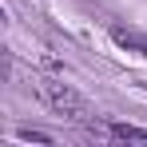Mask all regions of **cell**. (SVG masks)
I'll list each match as a JSON object with an SVG mask.
<instances>
[{"instance_id": "obj_1", "label": "cell", "mask_w": 147, "mask_h": 147, "mask_svg": "<svg viewBox=\"0 0 147 147\" xmlns=\"http://www.w3.org/2000/svg\"><path fill=\"white\" fill-rule=\"evenodd\" d=\"M36 92H40V99L48 103L56 115H64V119H72V123L92 119V107H88V99L80 96L76 88L60 84V80H36Z\"/></svg>"}, {"instance_id": "obj_2", "label": "cell", "mask_w": 147, "mask_h": 147, "mask_svg": "<svg viewBox=\"0 0 147 147\" xmlns=\"http://www.w3.org/2000/svg\"><path fill=\"white\" fill-rule=\"evenodd\" d=\"M111 40L119 44V48H127V52H139V56H147V36L143 32H135V28H111Z\"/></svg>"}, {"instance_id": "obj_3", "label": "cell", "mask_w": 147, "mask_h": 147, "mask_svg": "<svg viewBox=\"0 0 147 147\" xmlns=\"http://www.w3.org/2000/svg\"><path fill=\"white\" fill-rule=\"evenodd\" d=\"M107 135L119 139V143H139V147H147V131H143V127H131V123H111Z\"/></svg>"}]
</instances>
